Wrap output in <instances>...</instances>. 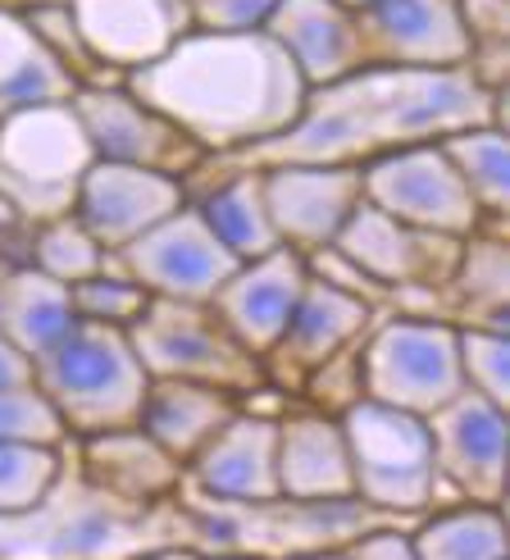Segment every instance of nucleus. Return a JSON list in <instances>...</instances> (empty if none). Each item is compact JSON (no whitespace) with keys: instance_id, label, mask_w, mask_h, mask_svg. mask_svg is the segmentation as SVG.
I'll return each mask as SVG.
<instances>
[{"instance_id":"obj_1","label":"nucleus","mask_w":510,"mask_h":560,"mask_svg":"<svg viewBox=\"0 0 510 560\" xmlns=\"http://www.w3.org/2000/svg\"><path fill=\"white\" fill-rule=\"evenodd\" d=\"M492 124V92H484L465 69H379L320 88L305 96L301 119L269 142L206 160L201 170L237 174L269 164H360L442 137Z\"/></svg>"},{"instance_id":"obj_2","label":"nucleus","mask_w":510,"mask_h":560,"mask_svg":"<svg viewBox=\"0 0 510 560\" xmlns=\"http://www.w3.org/2000/svg\"><path fill=\"white\" fill-rule=\"evenodd\" d=\"M124 88L164 115L206 160L237 155L288 132L305 109V82L265 33H201L192 27L155 65Z\"/></svg>"},{"instance_id":"obj_3","label":"nucleus","mask_w":510,"mask_h":560,"mask_svg":"<svg viewBox=\"0 0 510 560\" xmlns=\"http://www.w3.org/2000/svg\"><path fill=\"white\" fill-rule=\"evenodd\" d=\"M33 383L73 438L132 429L147 401V370L124 328L78 324L33 360Z\"/></svg>"},{"instance_id":"obj_4","label":"nucleus","mask_w":510,"mask_h":560,"mask_svg":"<svg viewBox=\"0 0 510 560\" xmlns=\"http://www.w3.org/2000/svg\"><path fill=\"white\" fill-rule=\"evenodd\" d=\"M92 164V142L69 101L0 119V206H10L33 229L73 214Z\"/></svg>"},{"instance_id":"obj_5","label":"nucleus","mask_w":510,"mask_h":560,"mask_svg":"<svg viewBox=\"0 0 510 560\" xmlns=\"http://www.w3.org/2000/svg\"><path fill=\"white\" fill-rule=\"evenodd\" d=\"M337 419H343V433H347L356 501L392 515H419L433 506L442 479L433 460L429 419L364 401V397Z\"/></svg>"},{"instance_id":"obj_6","label":"nucleus","mask_w":510,"mask_h":560,"mask_svg":"<svg viewBox=\"0 0 510 560\" xmlns=\"http://www.w3.org/2000/svg\"><path fill=\"white\" fill-rule=\"evenodd\" d=\"M128 342L141 360V370H147V378L206 383L219 392H233V397H255L269 383L265 360L251 355L219 324L210 305L151 296L141 319L128 328Z\"/></svg>"},{"instance_id":"obj_7","label":"nucleus","mask_w":510,"mask_h":560,"mask_svg":"<svg viewBox=\"0 0 510 560\" xmlns=\"http://www.w3.org/2000/svg\"><path fill=\"white\" fill-rule=\"evenodd\" d=\"M19 520L33 524V534H0V560H137L155 551L147 538H160L155 506H132L92 483H78L60 506L46 492Z\"/></svg>"},{"instance_id":"obj_8","label":"nucleus","mask_w":510,"mask_h":560,"mask_svg":"<svg viewBox=\"0 0 510 560\" xmlns=\"http://www.w3.org/2000/svg\"><path fill=\"white\" fill-rule=\"evenodd\" d=\"M364 401L429 419L465 392L456 324L442 319H383L360 342Z\"/></svg>"},{"instance_id":"obj_9","label":"nucleus","mask_w":510,"mask_h":560,"mask_svg":"<svg viewBox=\"0 0 510 560\" xmlns=\"http://www.w3.org/2000/svg\"><path fill=\"white\" fill-rule=\"evenodd\" d=\"M360 196L396 223L438 237H474L484 233V210L474 206L470 187L451 170L442 142L402 147L360 164Z\"/></svg>"},{"instance_id":"obj_10","label":"nucleus","mask_w":510,"mask_h":560,"mask_svg":"<svg viewBox=\"0 0 510 560\" xmlns=\"http://www.w3.org/2000/svg\"><path fill=\"white\" fill-rule=\"evenodd\" d=\"M115 265L160 301L210 305L215 292L237 273L242 260L206 229L201 210L187 201L169 219H160L155 229L141 233L137 242H128L115 256Z\"/></svg>"},{"instance_id":"obj_11","label":"nucleus","mask_w":510,"mask_h":560,"mask_svg":"<svg viewBox=\"0 0 510 560\" xmlns=\"http://www.w3.org/2000/svg\"><path fill=\"white\" fill-rule=\"evenodd\" d=\"M73 115L92 142L96 160L109 164H137V170H155L187 183L206 164L201 147L183 137L164 115L141 105L124 82H92V88L73 92Z\"/></svg>"},{"instance_id":"obj_12","label":"nucleus","mask_w":510,"mask_h":560,"mask_svg":"<svg viewBox=\"0 0 510 560\" xmlns=\"http://www.w3.org/2000/svg\"><path fill=\"white\" fill-rule=\"evenodd\" d=\"M260 178L274 233L301 260L333 246L351 210L364 201L356 164H269Z\"/></svg>"},{"instance_id":"obj_13","label":"nucleus","mask_w":510,"mask_h":560,"mask_svg":"<svg viewBox=\"0 0 510 560\" xmlns=\"http://www.w3.org/2000/svg\"><path fill=\"white\" fill-rule=\"evenodd\" d=\"M360 55L379 69H465L461 0H374L356 10Z\"/></svg>"},{"instance_id":"obj_14","label":"nucleus","mask_w":510,"mask_h":560,"mask_svg":"<svg viewBox=\"0 0 510 560\" xmlns=\"http://www.w3.org/2000/svg\"><path fill=\"white\" fill-rule=\"evenodd\" d=\"M333 250L392 296L396 288H447V278L461 256V242L406 229V223L374 210L370 201H360L351 219L343 223Z\"/></svg>"},{"instance_id":"obj_15","label":"nucleus","mask_w":510,"mask_h":560,"mask_svg":"<svg viewBox=\"0 0 510 560\" xmlns=\"http://www.w3.org/2000/svg\"><path fill=\"white\" fill-rule=\"evenodd\" d=\"M506 406L461 392L429 415L438 479L478 506H501L506 497Z\"/></svg>"},{"instance_id":"obj_16","label":"nucleus","mask_w":510,"mask_h":560,"mask_svg":"<svg viewBox=\"0 0 510 560\" xmlns=\"http://www.w3.org/2000/svg\"><path fill=\"white\" fill-rule=\"evenodd\" d=\"M92 60L128 78L192 33V0H65Z\"/></svg>"},{"instance_id":"obj_17","label":"nucleus","mask_w":510,"mask_h":560,"mask_svg":"<svg viewBox=\"0 0 510 560\" xmlns=\"http://www.w3.org/2000/svg\"><path fill=\"white\" fill-rule=\"evenodd\" d=\"M178 206H187V183L137 170V164H109L96 160L78 187L73 219L88 229L109 256H119L128 242H137L160 219H169Z\"/></svg>"},{"instance_id":"obj_18","label":"nucleus","mask_w":510,"mask_h":560,"mask_svg":"<svg viewBox=\"0 0 510 560\" xmlns=\"http://www.w3.org/2000/svg\"><path fill=\"white\" fill-rule=\"evenodd\" d=\"M192 483L219 506H282L278 497V419L237 410L187 460Z\"/></svg>"},{"instance_id":"obj_19","label":"nucleus","mask_w":510,"mask_h":560,"mask_svg":"<svg viewBox=\"0 0 510 560\" xmlns=\"http://www.w3.org/2000/svg\"><path fill=\"white\" fill-rule=\"evenodd\" d=\"M305 260L297 250L278 246L260 260L237 265V273L215 292L210 311L219 315V324L233 332V338L251 351V355H269L288 328L297 301L305 292Z\"/></svg>"},{"instance_id":"obj_20","label":"nucleus","mask_w":510,"mask_h":560,"mask_svg":"<svg viewBox=\"0 0 510 560\" xmlns=\"http://www.w3.org/2000/svg\"><path fill=\"white\" fill-rule=\"evenodd\" d=\"M260 33L292 60L305 92L333 88L364 69L356 14L337 0H278Z\"/></svg>"},{"instance_id":"obj_21","label":"nucleus","mask_w":510,"mask_h":560,"mask_svg":"<svg viewBox=\"0 0 510 560\" xmlns=\"http://www.w3.org/2000/svg\"><path fill=\"white\" fill-rule=\"evenodd\" d=\"M278 497L288 506L356 501L343 419L324 410H297L278 419Z\"/></svg>"},{"instance_id":"obj_22","label":"nucleus","mask_w":510,"mask_h":560,"mask_svg":"<svg viewBox=\"0 0 510 560\" xmlns=\"http://www.w3.org/2000/svg\"><path fill=\"white\" fill-rule=\"evenodd\" d=\"M374 305L360 301L343 288L324 283V278H305V292L297 301V311L282 328L278 347L265 355V374H288V378H305L310 370H320L324 360H333L337 351L356 347L364 332L374 328Z\"/></svg>"},{"instance_id":"obj_23","label":"nucleus","mask_w":510,"mask_h":560,"mask_svg":"<svg viewBox=\"0 0 510 560\" xmlns=\"http://www.w3.org/2000/svg\"><path fill=\"white\" fill-rule=\"evenodd\" d=\"M82 474L92 488L132 506H164L187 479V469L137 424L82 438Z\"/></svg>"},{"instance_id":"obj_24","label":"nucleus","mask_w":510,"mask_h":560,"mask_svg":"<svg viewBox=\"0 0 510 560\" xmlns=\"http://www.w3.org/2000/svg\"><path fill=\"white\" fill-rule=\"evenodd\" d=\"M237 410H242V397H233V392H219L206 383H183V378H151L147 401H141V415H137V429L151 433L164 452L187 469V460L201 452Z\"/></svg>"},{"instance_id":"obj_25","label":"nucleus","mask_w":510,"mask_h":560,"mask_svg":"<svg viewBox=\"0 0 510 560\" xmlns=\"http://www.w3.org/2000/svg\"><path fill=\"white\" fill-rule=\"evenodd\" d=\"M73 92H78L73 73L37 42L27 19L14 10H0V119L33 105L73 101Z\"/></svg>"},{"instance_id":"obj_26","label":"nucleus","mask_w":510,"mask_h":560,"mask_svg":"<svg viewBox=\"0 0 510 560\" xmlns=\"http://www.w3.org/2000/svg\"><path fill=\"white\" fill-rule=\"evenodd\" d=\"M73 328H78V311L65 283H55V278H46L33 265L5 273V288H0V332L27 360L50 351Z\"/></svg>"},{"instance_id":"obj_27","label":"nucleus","mask_w":510,"mask_h":560,"mask_svg":"<svg viewBox=\"0 0 510 560\" xmlns=\"http://www.w3.org/2000/svg\"><path fill=\"white\" fill-rule=\"evenodd\" d=\"M187 201L201 210L206 229L233 250V256L246 265V260H260L269 250H278V233L269 223V210H265V178L260 170H237V174H219L215 187L187 196Z\"/></svg>"},{"instance_id":"obj_28","label":"nucleus","mask_w":510,"mask_h":560,"mask_svg":"<svg viewBox=\"0 0 510 560\" xmlns=\"http://www.w3.org/2000/svg\"><path fill=\"white\" fill-rule=\"evenodd\" d=\"M456 328H492L506 332V301H510V256L497 233H474L461 242L456 269L447 278Z\"/></svg>"},{"instance_id":"obj_29","label":"nucleus","mask_w":510,"mask_h":560,"mask_svg":"<svg viewBox=\"0 0 510 560\" xmlns=\"http://www.w3.org/2000/svg\"><path fill=\"white\" fill-rule=\"evenodd\" d=\"M442 151L451 160V170L461 174L470 187L474 206L484 210V219L501 223L510 210V151H506V128L497 124H478L442 137Z\"/></svg>"},{"instance_id":"obj_30","label":"nucleus","mask_w":510,"mask_h":560,"mask_svg":"<svg viewBox=\"0 0 510 560\" xmlns=\"http://www.w3.org/2000/svg\"><path fill=\"white\" fill-rule=\"evenodd\" d=\"M419 560H506V515L501 506H456L424 520L415 534Z\"/></svg>"},{"instance_id":"obj_31","label":"nucleus","mask_w":510,"mask_h":560,"mask_svg":"<svg viewBox=\"0 0 510 560\" xmlns=\"http://www.w3.org/2000/svg\"><path fill=\"white\" fill-rule=\"evenodd\" d=\"M27 265L42 269L46 278H55V283H82V278H96L105 273L109 265H115V256L82 229V223L73 214L65 219H50V223H37L33 233V256H27Z\"/></svg>"},{"instance_id":"obj_32","label":"nucleus","mask_w":510,"mask_h":560,"mask_svg":"<svg viewBox=\"0 0 510 560\" xmlns=\"http://www.w3.org/2000/svg\"><path fill=\"white\" fill-rule=\"evenodd\" d=\"M60 474V446H0V520L33 511Z\"/></svg>"},{"instance_id":"obj_33","label":"nucleus","mask_w":510,"mask_h":560,"mask_svg":"<svg viewBox=\"0 0 510 560\" xmlns=\"http://www.w3.org/2000/svg\"><path fill=\"white\" fill-rule=\"evenodd\" d=\"M73 296V311H78V324H101V328H132L141 319V311L151 305V292L132 283V278L119 269V265H109L105 273L96 278H82V283L69 288Z\"/></svg>"},{"instance_id":"obj_34","label":"nucleus","mask_w":510,"mask_h":560,"mask_svg":"<svg viewBox=\"0 0 510 560\" xmlns=\"http://www.w3.org/2000/svg\"><path fill=\"white\" fill-rule=\"evenodd\" d=\"M69 429L37 383L0 387V446H65Z\"/></svg>"},{"instance_id":"obj_35","label":"nucleus","mask_w":510,"mask_h":560,"mask_svg":"<svg viewBox=\"0 0 510 560\" xmlns=\"http://www.w3.org/2000/svg\"><path fill=\"white\" fill-rule=\"evenodd\" d=\"M465 387L497 406H510V338L492 328H456Z\"/></svg>"},{"instance_id":"obj_36","label":"nucleus","mask_w":510,"mask_h":560,"mask_svg":"<svg viewBox=\"0 0 510 560\" xmlns=\"http://www.w3.org/2000/svg\"><path fill=\"white\" fill-rule=\"evenodd\" d=\"M23 19H27V27L37 33V42H42V46L55 55V60H60V65L73 73L78 88H92V82H124V78L105 73V69L92 60V50L82 46L78 27H73L69 5H37V10H23Z\"/></svg>"},{"instance_id":"obj_37","label":"nucleus","mask_w":510,"mask_h":560,"mask_svg":"<svg viewBox=\"0 0 510 560\" xmlns=\"http://www.w3.org/2000/svg\"><path fill=\"white\" fill-rule=\"evenodd\" d=\"M364 342V338H360ZM360 342L337 351L333 360H324L320 370H310L301 378V387L310 392V401H315V410L324 415H343L347 406H356L364 397V383H360Z\"/></svg>"},{"instance_id":"obj_38","label":"nucleus","mask_w":510,"mask_h":560,"mask_svg":"<svg viewBox=\"0 0 510 560\" xmlns=\"http://www.w3.org/2000/svg\"><path fill=\"white\" fill-rule=\"evenodd\" d=\"M278 0H192V27L201 33H260Z\"/></svg>"},{"instance_id":"obj_39","label":"nucleus","mask_w":510,"mask_h":560,"mask_svg":"<svg viewBox=\"0 0 510 560\" xmlns=\"http://www.w3.org/2000/svg\"><path fill=\"white\" fill-rule=\"evenodd\" d=\"M470 46H510V0H461Z\"/></svg>"},{"instance_id":"obj_40","label":"nucleus","mask_w":510,"mask_h":560,"mask_svg":"<svg viewBox=\"0 0 510 560\" xmlns=\"http://www.w3.org/2000/svg\"><path fill=\"white\" fill-rule=\"evenodd\" d=\"M343 556L347 560H419L410 534H396V528H374V534H360Z\"/></svg>"},{"instance_id":"obj_41","label":"nucleus","mask_w":510,"mask_h":560,"mask_svg":"<svg viewBox=\"0 0 510 560\" xmlns=\"http://www.w3.org/2000/svg\"><path fill=\"white\" fill-rule=\"evenodd\" d=\"M23 383H33V360L0 332V387H23Z\"/></svg>"},{"instance_id":"obj_42","label":"nucleus","mask_w":510,"mask_h":560,"mask_svg":"<svg viewBox=\"0 0 510 560\" xmlns=\"http://www.w3.org/2000/svg\"><path fill=\"white\" fill-rule=\"evenodd\" d=\"M137 560H201V556H196V551H187V547H155V551L137 556Z\"/></svg>"},{"instance_id":"obj_43","label":"nucleus","mask_w":510,"mask_h":560,"mask_svg":"<svg viewBox=\"0 0 510 560\" xmlns=\"http://www.w3.org/2000/svg\"><path fill=\"white\" fill-rule=\"evenodd\" d=\"M37 5H65V0H0V10H14V14L37 10Z\"/></svg>"},{"instance_id":"obj_44","label":"nucleus","mask_w":510,"mask_h":560,"mask_svg":"<svg viewBox=\"0 0 510 560\" xmlns=\"http://www.w3.org/2000/svg\"><path fill=\"white\" fill-rule=\"evenodd\" d=\"M297 560H347L343 551H310V556H297Z\"/></svg>"},{"instance_id":"obj_45","label":"nucleus","mask_w":510,"mask_h":560,"mask_svg":"<svg viewBox=\"0 0 510 560\" xmlns=\"http://www.w3.org/2000/svg\"><path fill=\"white\" fill-rule=\"evenodd\" d=\"M337 5H347V10L356 14V10H364V5H374V0H337Z\"/></svg>"},{"instance_id":"obj_46","label":"nucleus","mask_w":510,"mask_h":560,"mask_svg":"<svg viewBox=\"0 0 510 560\" xmlns=\"http://www.w3.org/2000/svg\"><path fill=\"white\" fill-rule=\"evenodd\" d=\"M201 560H265V556H233L229 551V556H201Z\"/></svg>"}]
</instances>
